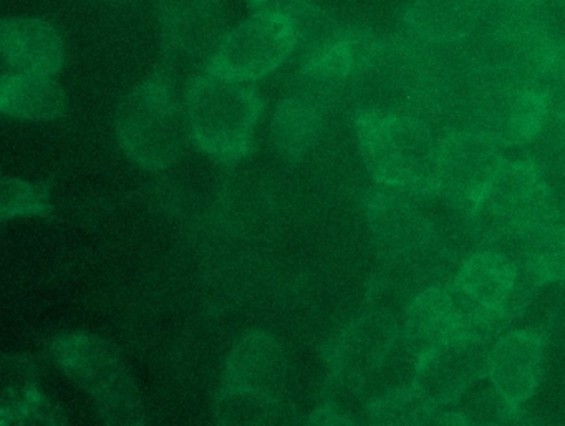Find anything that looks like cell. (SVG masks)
<instances>
[{"label": "cell", "mask_w": 565, "mask_h": 426, "mask_svg": "<svg viewBox=\"0 0 565 426\" xmlns=\"http://www.w3.org/2000/svg\"><path fill=\"white\" fill-rule=\"evenodd\" d=\"M296 47V35L284 19L256 12L227 32L206 67L256 84L282 67Z\"/></svg>", "instance_id": "cell-10"}, {"label": "cell", "mask_w": 565, "mask_h": 426, "mask_svg": "<svg viewBox=\"0 0 565 426\" xmlns=\"http://www.w3.org/2000/svg\"><path fill=\"white\" fill-rule=\"evenodd\" d=\"M548 117V100L539 82H489L472 92L465 125L484 131L501 147H515L534 140Z\"/></svg>", "instance_id": "cell-6"}, {"label": "cell", "mask_w": 565, "mask_h": 426, "mask_svg": "<svg viewBox=\"0 0 565 426\" xmlns=\"http://www.w3.org/2000/svg\"><path fill=\"white\" fill-rule=\"evenodd\" d=\"M554 148L557 153V160L565 168V111L564 114L554 115Z\"/></svg>", "instance_id": "cell-26"}, {"label": "cell", "mask_w": 565, "mask_h": 426, "mask_svg": "<svg viewBox=\"0 0 565 426\" xmlns=\"http://www.w3.org/2000/svg\"><path fill=\"white\" fill-rule=\"evenodd\" d=\"M68 110L64 88L51 75L4 72L0 81V111L28 121H54Z\"/></svg>", "instance_id": "cell-20"}, {"label": "cell", "mask_w": 565, "mask_h": 426, "mask_svg": "<svg viewBox=\"0 0 565 426\" xmlns=\"http://www.w3.org/2000/svg\"><path fill=\"white\" fill-rule=\"evenodd\" d=\"M462 333L468 332L452 306L448 289L429 287L418 294L406 309L402 339L416 363Z\"/></svg>", "instance_id": "cell-18"}, {"label": "cell", "mask_w": 565, "mask_h": 426, "mask_svg": "<svg viewBox=\"0 0 565 426\" xmlns=\"http://www.w3.org/2000/svg\"><path fill=\"white\" fill-rule=\"evenodd\" d=\"M51 211L49 188L19 180L2 183V220L18 216H39Z\"/></svg>", "instance_id": "cell-25"}, {"label": "cell", "mask_w": 565, "mask_h": 426, "mask_svg": "<svg viewBox=\"0 0 565 426\" xmlns=\"http://www.w3.org/2000/svg\"><path fill=\"white\" fill-rule=\"evenodd\" d=\"M52 353L65 375L94 398L107 425H143L140 393L110 342L92 333H65L52 343Z\"/></svg>", "instance_id": "cell-5"}, {"label": "cell", "mask_w": 565, "mask_h": 426, "mask_svg": "<svg viewBox=\"0 0 565 426\" xmlns=\"http://www.w3.org/2000/svg\"><path fill=\"white\" fill-rule=\"evenodd\" d=\"M369 415L372 422L380 425H412L445 419V416L438 415V406L428 402L415 386L396 390L373 400L369 406Z\"/></svg>", "instance_id": "cell-24"}, {"label": "cell", "mask_w": 565, "mask_h": 426, "mask_svg": "<svg viewBox=\"0 0 565 426\" xmlns=\"http://www.w3.org/2000/svg\"><path fill=\"white\" fill-rule=\"evenodd\" d=\"M329 105L294 90L274 111L270 137L274 147L290 161L302 160L319 140Z\"/></svg>", "instance_id": "cell-21"}, {"label": "cell", "mask_w": 565, "mask_h": 426, "mask_svg": "<svg viewBox=\"0 0 565 426\" xmlns=\"http://www.w3.org/2000/svg\"><path fill=\"white\" fill-rule=\"evenodd\" d=\"M501 145L475 127L446 131L436 151L438 193L471 210L502 167Z\"/></svg>", "instance_id": "cell-9"}, {"label": "cell", "mask_w": 565, "mask_h": 426, "mask_svg": "<svg viewBox=\"0 0 565 426\" xmlns=\"http://www.w3.org/2000/svg\"><path fill=\"white\" fill-rule=\"evenodd\" d=\"M115 131L124 153L151 173L173 167L193 141L186 105L163 72L141 82L120 102Z\"/></svg>", "instance_id": "cell-2"}, {"label": "cell", "mask_w": 565, "mask_h": 426, "mask_svg": "<svg viewBox=\"0 0 565 426\" xmlns=\"http://www.w3.org/2000/svg\"><path fill=\"white\" fill-rule=\"evenodd\" d=\"M541 365V336L532 330H518L489 350L486 372L498 395L509 406H518L537 388Z\"/></svg>", "instance_id": "cell-16"}, {"label": "cell", "mask_w": 565, "mask_h": 426, "mask_svg": "<svg viewBox=\"0 0 565 426\" xmlns=\"http://www.w3.org/2000/svg\"><path fill=\"white\" fill-rule=\"evenodd\" d=\"M154 6L164 47L210 64L230 32L224 0H157Z\"/></svg>", "instance_id": "cell-11"}, {"label": "cell", "mask_w": 565, "mask_h": 426, "mask_svg": "<svg viewBox=\"0 0 565 426\" xmlns=\"http://www.w3.org/2000/svg\"><path fill=\"white\" fill-rule=\"evenodd\" d=\"M395 337V323L383 313H370L353 320L327 345L326 359L330 370L340 382H362L383 365Z\"/></svg>", "instance_id": "cell-13"}, {"label": "cell", "mask_w": 565, "mask_h": 426, "mask_svg": "<svg viewBox=\"0 0 565 426\" xmlns=\"http://www.w3.org/2000/svg\"><path fill=\"white\" fill-rule=\"evenodd\" d=\"M406 38L435 47L468 41L481 28L478 0H412L403 12Z\"/></svg>", "instance_id": "cell-17"}, {"label": "cell", "mask_w": 565, "mask_h": 426, "mask_svg": "<svg viewBox=\"0 0 565 426\" xmlns=\"http://www.w3.org/2000/svg\"><path fill=\"white\" fill-rule=\"evenodd\" d=\"M355 128L363 161L376 183L408 193H438V143L425 120L402 111L359 110Z\"/></svg>", "instance_id": "cell-3"}, {"label": "cell", "mask_w": 565, "mask_h": 426, "mask_svg": "<svg viewBox=\"0 0 565 426\" xmlns=\"http://www.w3.org/2000/svg\"><path fill=\"white\" fill-rule=\"evenodd\" d=\"M193 143L221 163L249 157L264 114L263 95L254 82L239 81L204 67L184 92Z\"/></svg>", "instance_id": "cell-1"}, {"label": "cell", "mask_w": 565, "mask_h": 426, "mask_svg": "<svg viewBox=\"0 0 565 426\" xmlns=\"http://www.w3.org/2000/svg\"><path fill=\"white\" fill-rule=\"evenodd\" d=\"M518 267L498 251L472 254L452 277L448 292L466 332L484 339L511 309Z\"/></svg>", "instance_id": "cell-8"}, {"label": "cell", "mask_w": 565, "mask_h": 426, "mask_svg": "<svg viewBox=\"0 0 565 426\" xmlns=\"http://www.w3.org/2000/svg\"><path fill=\"white\" fill-rule=\"evenodd\" d=\"M524 243L527 270L537 283L565 280V220L555 217Z\"/></svg>", "instance_id": "cell-23"}, {"label": "cell", "mask_w": 565, "mask_h": 426, "mask_svg": "<svg viewBox=\"0 0 565 426\" xmlns=\"http://www.w3.org/2000/svg\"><path fill=\"white\" fill-rule=\"evenodd\" d=\"M468 213L484 243L525 241L558 216L554 191L532 161H504Z\"/></svg>", "instance_id": "cell-4"}, {"label": "cell", "mask_w": 565, "mask_h": 426, "mask_svg": "<svg viewBox=\"0 0 565 426\" xmlns=\"http://www.w3.org/2000/svg\"><path fill=\"white\" fill-rule=\"evenodd\" d=\"M254 11L284 19L296 35L300 64L332 51L350 31L313 0H249Z\"/></svg>", "instance_id": "cell-19"}, {"label": "cell", "mask_w": 565, "mask_h": 426, "mask_svg": "<svg viewBox=\"0 0 565 426\" xmlns=\"http://www.w3.org/2000/svg\"><path fill=\"white\" fill-rule=\"evenodd\" d=\"M100 2H108V4H115V2H124V0H100Z\"/></svg>", "instance_id": "cell-27"}, {"label": "cell", "mask_w": 565, "mask_h": 426, "mask_svg": "<svg viewBox=\"0 0 565 426\" xmlns=\"http://www.w3.org/2000/svg\"><path fill=\"white\" fill-rule=\"evenodd\" d=\"M481 337L462 336L448 340L445 345L416 363L415 388L433 405L458 398L488 366V350Z\"/></svg>", "instance_id": "cell-12"}, {"label": "cell", "mask_w": 565, "mask_h": 426, "mask_svg": "<svg viewBox=\"0 0 565 426\" xmlns=\"http://www.w3.org/2000/svg\"><path fill=\"white\" fill-rule=\"evenodd\" d=\"M287 370L289 362L282 343L266 330H253L231 352L223 388L282 400Z\"/></svg>", "instance_id": "cell-14"}, {"label": "cell", "mask_w": 565, "mask_h": 426, "mask_svg": "<svg viewBox=\"0 0 565 426\" xmlns=\"http://www.w3.org/2000/svg\"><path fill=\"white\" fill-rule=\"evenodd\" d=\"M282 415V400L239 390L221 388L213 408L217 425H276Z\"/></svg>", "instance_id": "cell-22"}, {"label": "cell", "mask_w": 565, "mask_h": 426, "mask_svg": "<svg viewBox=\"0 0 565 426\" xmlns=\"http://www.w3.org/2000/svg\"><path fill=\"white\" fill-rule=\"evenodd\" d=\"M408 191L380 184L366 201V217L390 266L408 273L431 269L439 251L431 223L406 198Z\"/></svg>", "instance_id": "cell-7"}, {"label": "cell", "mask_w": 565, "mask_h": 426, "mask_svg": "<svg viewBox=\"0 0 565 426\" xmlns=\"http://www.w3.org/2000/svg\"><path fill=\"white\" fill-rule=\"evenodd\" d=\"M0 54L4 72L54 77L65 64L64 39L42 19H4L0 24Z\"/></svg>", "instance_id": "cell-15"}]
</instances>
